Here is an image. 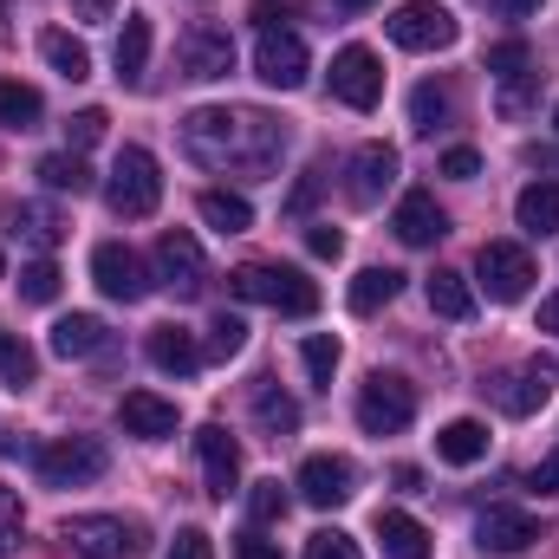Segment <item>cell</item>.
I'll return each mask as SVG.
<instances>
[{
  "label": "cell",
  "instance_id": "cb8c5ba5",
  "mask_svg": "<svg viewBox=\"0 0 559 559\" xmlns=\"http://www.w3.org/2000/svg\"><path fill=\"white\" fill-rule=\"evenodd\" d=\"M52 195H85L98 176H92V163L79 156V150H52V156H39V169H33Z\"/></svg>",
  "mask_w": 559,
  "mask_h": 559
},
{
  "label": "cell",
  "instance_id": "680465c9",
  "mask_svg": "<svg viewBox=\"0 0 559 559\" xmlns=\"http://www.w3.org/2000/svg\"><path fill=\"white\" fill-rule=\"evenodd\" d=\"M0 280H7V261H0Z\"/></svg>",
  "mask_w": 559,
  "mask_h": 559
},
{
  "label": "cell",
  "instance_id": "ab89813d",
  "mask_svg": "<svg viewBox=\"0 0 559 559\" xmlns=\"http://www.w3.org/2000/svg\"><path fill=\"white\" fill-rule=\"evenodd\" d=\"M241 345H248V319H241V312H222V319L209 325V352H215V358H241Z\"/></svg>",
  "mask_w": 559,
  "mask_h": 559
},
{
  "label": "cell",
  "instance_id": "b9f144b4",
  "mask_svg": "<svg viewBox=\"0 0 559 559\" xmlns=\"http://www.w3.org/2000/svg\"><path fill=\"white\" fill-rule=\"evenodd\" d=\"M306 559H365V547H358L345 527H319V534L306 540Z\"/></svg>",
  "mask_w": 559,
  "mask_h": 559
},
{
  "label": "cell",
  "instance_id": "f1b7e54d",
  "mask_svg": "<svg viewBox=\"0 0 559 559\" xmlns=\"http://www.w3.org/2000/svg\"><path fill=\"white\" fill-rule=\"evenodd\" d=\"M46 118V98L20 79H0V131H39Z\"/></svg>",
  "mask_w": 559,
  "mask_h": 559
},
{
  "label": "cell",
  "instance_id": "4dcf8cb0",
  "mask_svg": "<svg viewBox=\"0 0 559 559\" xmlns=\"http://www.w3.org/2000/svg\"><path fill=\"white\" fill-rule=\"evenodd\" d=\"M143 66H150V20L143 13H124V33H118V79L138 92Z\"/></svg>",
  "mask_w": 559,
  "mask_h": 559
},
{
  "label": "cell",
  "instance_id": "f35d334b",
  "mask_svg": "<svg viewBox=\"0 0 559 559\" xmlns=\"http://www.w3.org/2000/svg\"><path fill=\"white\" fill-rule=\"evenodd\" d=\"M20 299H26V306H52V299H59V267H52V261H26V267H20Z\"/></svg>",
  "mask_w": 559,
  "mask_h": 559
},
{
  "label": "cell",
  "instance_id": "ffe728a7",
  "mask_svg": "<svg viewBox=\"0 0 559 559\" xmlns=\"http://www.w3.org/2000/svg\"><path fill=\"white\" fill-rule=\"evenodd\" d=\"M143 358H150L163 378H195V371H202V345H195V332H182V325H156V332L143 338Z\"/></svg>",
  "mask_w": 559,
  "mask_h": 559
},
{
  "label": "cell",
  "instance_id": "52a82bcc",
  "mask_svg": "<svg viewBox=\"0 0 559 559\" xmlns=\"http://www.w3.org/2000/svg\"><path fill=\"white\" fill-rule=\"evenodd\" d=\"M411 417H417V391L397 371H371L358 384V423L371 436H397V429H411Z\"/></svg>",
  "mask_w": 559,
  "mask_h": 559
},
{
  "label": "cell",
  "instance_id": "f546056e",
  "mask_svg": "<svg viewBox=\"0 0 559 559\" xmlns=\"http://www.w3.org/2000/svg\"><path fill=\"white\" fill-rule=\"evenodd\" d=\"M397 293H404V274H397V267H365V274L352 280V293H345V299H352V312H365V319H371V312H384Z\"/></svg>",
  "mask_w": 559,
  "mask_h": 559
},
{
  "label": "cell",
  "instance_id": "ac0fdd59",
  "mask_svg": "<svg viewBox=\"0 0 559 559\" xmlns=\"http://www.w3.org/2000/svg\"><path fill=\"white\" fill-rule=\"evenodd\" d=\"M118 423H124V436H138V442H169L182 417H176V404H169V397H156V391H124Z\"/></svg>",
  "mask_w": 559,
  "mask_h": 559
},
{
  "label": "cell",
  "instance_id": "603a6c76",
  "mask_svg": "<svg viewBox=\"0 0 559 559\" xmlns=\"http://www.w3.org/2000/svg\"><path fill=\"white\" fill-rule=\"evenodd\" d=\"M436 455H442L449 468H475V462L488 455V423H475V417L442 423V429H436Z\"/></svg>",
  "mask_w": 559,
  "mask_h": 559
},
{
  "label": "cell",
  "instance_id": "5b68a950",
  "mask_svg": "<svg viewBox=\"0 0 559 559\" xmlns=\"http://www.w3.org/2000/svg\"><path fill=\"white\" fill-rule=\"evenodd\" d=\"M384 33H391V46H404V52H442V46H455L462 20H455L442 0H404V7L384 20Z\"/></svg>",
  "mask_w": 559,
  "mask_h": 559
},
{
  "label": "cell",
  "instance_id": "8d00e7d4",
  "mask_svg": "<svg viewBox=\"0 0 559 559\" xmlns=\"http://www.w3.org/2000/svg\"><path fill=\"white\" fill-rule=\"evenodd\" d=\"M299 358H306V378H312V384H332V371H338V358H345V352H338V338H332V332H312V338L299 345Z\"/></svg>",
  "mask_w": 559,
  "mask_h": 559
},
{
  "label": "cell",
  "instance_id": "681fc988",
  "mask_svg": "<svg viewBox=\"0 0 559 559\" xmlns=\"http://www.w3.org/2000/svg\"><path fill=\"white\" fill-rule=\"evenodd\" d=\"M293 20V7H280V0H254V26L261 33H274V26H286Z\"/></svg>",
  "mask_w": 559,
  "mask_h": 559
},
{
  "label": "cell",
  "instance_id": "7a4b0ae2",
  "mask_svg": "<svg viewBox=\"0 0 559 559\" xmlns=\"http://www.w3.org/2000/svg\"><path fill=\"white\" fill-rule=\"evenodd\" d=\"M235 299H254V306H274L286 319H312L319 312V286L299 274V267H274V261H248L228 274Z\"/></svg>",
  "mask_w": 559,
  "mask_h": 559
},
{
  "label": "cell",
  "instance_id": "484cf974",
  "mask_svg": "<svg viewBox=\"0 0 559 559\" xmlns=\"http://www.w3.org/2000/svg\"><path fill=\"white\" fill-rule=\"evenodd\" d=\"M378 540H384V559H429V527L397 514V508L378 514Z\"/></svg>",
  "mask_w": 559,
  "mask_h": 559
},
{
  "label": "cell",
  "instance_id": "d4e9b609",
  "mask_svg": "<svg viewBox=\"0 0 559 559\" xmlns=\"http://www.w3.org/2000/svg\"><path fill=\"white\" fill-rule=\"evenodd\" d=\"M202 222L215 228V235H248L254 228V202L248 195H235V189H202Z\"/></svg>",
  "mask_w": 559,
  "mask_h": 559
},
{
  "label": "cell",
  "instance_id": "6da1fadb",
  "mask_svg": "<svg viewBox=\"0 0 559 559\" xmlns=\"http://www.w3.org/2000/svg\"><path fill=\"white\" fill-rule=\"evenodd\" d=\"M182 150L202 169H228V176H274L286 156V124L274 111L254 105H202L182 118Z\"/></svg>",
  "mask_w": 559,
  "mask_h": 559
},
{
  "label": "cell",
  "instance_id": "e575fe53",
  "mask_svg": "<svg viewBox=\"0 0 559 559\" xmlns=\"http://www.w3.org/2000/svg\"><path fill=\"white\" fill-rule=\"evenodd\" d=\"M449 118H455V98H449L442 85H417V92H411V131L436 138V131H442Z\"/></svg>",
  "mask_w": 559,
  "mask_h": 559
},
{
  "label": "cell",
  "instance_id": "60d3db41",
  "mask_svg": "<svg viewBox=\"0 0 559 559\" xmlns=\"http://www.w3.org/2000/svg\"><path fill=\"white\" fill-rule=\"evenodd\" d=\"M286 508H293V495H286L280 481H254V495H248V514H254V527L286 521Z\"/></svg>",
  "mask_w": 559,
  "mask_h": 559
},
{
  "label": "cell",
  "instance_id": "8992f818",
  "mask_svg": "<svg viewBox=\"0 0 559 559\" xmlns=\"http://www.w3.org/2000/svg\"><path fill=\"white\" fill-rule=\"evenodd\" d=\"M33 468H39L46 488H85V481L105 475V442H92V436H59V442L33 449Z\"/></svg>",
  "mask_w": 559,
  "mask_h": 559
},
{
  "label": "cell",
  "instance_id": "816d5d0a",
  "mask_svg": "<svg viewBox=\"0 0 559 559\" xmlns=\"http://www.w3.org/2000/svg\"><path fill=\"white\" fill-rule=\"evenodd\" d=\"M312 195H319V169H312V176H306V182L286 195V209H293V215H306V209H312Z\"/></svg>",
  "mask_w": 559,
  "mask_h": 559
},
{
  "label": "cell",
  "instance_id": "4316f807",
  "mask_svg": "<svg viewBox=\"0 0 559 559\" xmlns=\"http://www.w3.org/2000/svg\"><path fill=\"white\" fill-rule=\"evenodd\" d=\"M514 222H521L527 235H554L559 228V182H527V189L514 195Z\"/></svg>",
  "mask_w": 559,
  "mask_h": 559
},
{
  "label": "cell",
  "instance_id": "44dd1931",
  "mask_svg": "<svg viewBox=\"0 0 559 559\" xmlns=\"http://www.w3.org/2000/svg\"><path fill=\"white\" fill-rule=\"evenodd\" d=\"M488 397H495L501 417H534V411L554 397V384H547V371H501V378L488 384Z\"/></svg>",
  "mask_w": 559,
  "mask_h": 559
},
{
  "label": "cell",
  "instance_id": "d6986e66",
  "mask_svg": "<svg viewBox=\"0 0 559 559\" xmlns=\"http://www.w3.org/2000/svg\"><path fill=\"white\" fill-rule=\"evenodd\" d=\"M391 228H397V241H404V248H436V241L449 235V215L436 209V195H429V189H411V195L397 202Z\"/></svg>",
  "mask_w": 559,
  "mask_h": 559
},
{
  "label": "cell",
  "instance_id": "bcb514c9",
  "mask_svg": "<svg viewBox=\"0 0 559 559\" xmlns=\"http://www.w3.org/2000/svg\"><path fill=\"white\" fill-rule=\"evenodd\" d=\"M169 559H215V540H209L202 527H182L176 547H169Z\"/></svg>",
  "mask_w": 559,
  "mask_h": 559
},
{
  "label": "cell",
  "instance_id": "4fadbf2b",
  "mask_svg": "<svg viewBox=\"0 0 559 559\" xmlns=\"http://www.w3.org/2000/svg\"><path fill=\"white\" fill-rule=\"evenodd\" d=\"M332 98L352 105V111H378V98H384V66H378L371 46H345V52L332 59Z\"/></svg>",
  "mask_w": 559,
  "mask_h": 559
},
{
  "label": "cell",
  "instance_id": "d6a6232c",
  "mask_svg": "<svg viewBox=\"0 0 559 559\" xmlns=\"http://www.w3.org/2000/svg\"><path fill=\"white\" fill-rule=\"evenodd\" d=\"M7 222H13V235H26L33 248H59V235H66V222H59L46 202H13Z\"/></svg>",
  "mask_w": 559,
  "mask_h": 559
},
{
  "label": "cell",
  "instance_id": "c3c4849f",
  "mask_svg": "<svg viewBox=\"0 0 559 559\" xmlns=\"http://www.w3.org/2000/svg\"><path fill=\"white\" fill-rule=\"evenodd\" d=\"M527 481H534L540 495H559V449H554V455H540V462H534V475H527Z\"/></svg>",
  "mask_w": 559,
  "mask_h": 559
},
{
  "label": "cell",
  "instance_id": "d590c367",
  "mask_svg": "<svg viewBox=\"0 0 559 559\" xmlns=\"http://www.w3.org/2000/svg\"><path fill=\"white\" fill-rule=\"evenodd\" d=\"M0 378H7L13 391H26V384L39 378V352H33L26 338H13V332H0Z\"/></svg>",
  "mask_w": 559,
  "mask_h": 559
},
{
  "label": "cell",
  "instance_id": "e0dca14e",
  "mask_svg": "<svg viewBox=\"0 0 559 559\" xmlns=\"http://www.w3.org/2000/svg\"><path fill=\"white\" fill-rule=\"evenodd\" d=\"M540 540V521L527 508H481L475 514V547L481 554H527Z\"/></svg>",
  "mask_w": 559,
  "mask_h": 559
},
{
  "label": "cell",
  "instance_id": "ee69618b",
  "mask_svg": "<svg viewBox=\"0 0 559 559\" xmlns=\"http://www.w3.org/2000/svg\"><path fill=\"white\" fill-rule=\"evenodd\" d=\"M20 527H26V508H20V495H13V488H0V554L20 540Z\"/></svg>",
  "mask_w": 559,
  "mask_h": 559
},
{
  "label": "cell",
  "instance_id": "db71d44e",
  "mask_svg": "<svg viewBox=\"0 0 559 559\" xmlns=\"http://www.w3.org/2000/svg\"><path fill=\"white\" fill-rule=\"evenodd\" d=\"M540 332H554V338H559V293L540 299Z\"/></svg>",
  "mask_w": 559,
  "mask_h": 559
},
{
  "label": "cell",
  "instance_id": "6f0895ef",
  "mask_svg": "<svg viewBox=\"0 0 559 559\" xmlns=\"http://www.w3.org/2000/svg\"><path fill=\"white\" fill-rule=\"evenodd\" d=\"M554 131H559V105H554Z\"/></svg>",
  "mask_w": 559,
  "mask_h": 559
},
{
  "label": "cell",
  "instance_id": "30bf717a",
  "mask_svg": "<svg viewBox=\"0 0 559 559\" xmlns=\"http://www.w3.org/2000/svg\"><path fill=\"white\" fill-rule=\"evenodd\" d=\"M475 274L488 286V299H527V286H534V254L521 248V241H481V254H475Z\"/></svg>",
  "mask_w": 559,
  "mask_h": 559
},
{
  "label": "cell",
  "instance_id": "277c9868",
  "mask_svg": "<svg viewBox=\"0 0 559 559\" xmlns=\"http://www.w3.org/2000/svg\"><path fill=\"white\" fill-rule=\"evenodd\" d=\"M59 540L79 559H138L143 554V527L124 514H72L59 527Z\"/></svg>",
  "mask_w": 559,
  "mask_h": 559
},
{
  "label": "cell",
  "instance_id": "7bdbcfd3",
  "mask_svg": "<svg viewBox=\"0 0 559 559\" xmlns=\"http://www.w3.org/2000/svg\"><path fill=\"white\" fill-rule=\"evenodd\" d=\"M105 131H111V118H105V111L92 105V111H79V118L66 124V143H72V150H92V143L105 138Z\"/></svg>",
  "mask_w": 559,
  "mask_h": 559
},
{
  "label": "cell",
  "instance_id": "9c48e42d",
  "mask_svg": "<svg viewBox=\"0 0 559 559\" xmlns=\"http://www.w3.org/2000/svg\"><path fill=\"white\" fill-rule=\"evenodd\" d=\"M156 280H163L176 299H202V293H209V254H202V241H195L189 228H169V235L156 241Z\"/></svg>",
  "mask_w": 559,
  "mask_h": 559
},
{
  "label": "cell",
  "instance_id": "9a60e30c",
  "mask_svg": "<svg viewBox=\"0 0 559 559\" xmlns=\"http://www.w3.org/2000/svg\"><path fill=\"white\" fill-rule=\"evenodd\" d=\"M391 182H397V150H391V143L352 150V163H345V195H352L358 209H378Z\"/></svg>",
  "mask_w": 559,
  "mask_h": 559
},
{
  "label": "cell",
  "instance_id": "7c38bea8",
  "mask_svg": "<svg viewBox=\"0 0 559 559\" xmlns=\"http://www.w3.org/2000/svg\"><path fill=\"white\" fill-rule=\"evenodd\" d=\"M176 59H182V72H189L195 85H215V79H228V72H235V39H228V26L195 20V26L176 39Z\"/></svg>",
  "mask_w": 559,
  "mask_h": 559
},
{
  "label": "cell",
  "instance_id": "f6af8a7d",
  "mask_svg": "<svg viewBox=\"0 0 559 559\" xmlns=\"http://www.w3.org/2000/svg\"><path fill=\"white\" fill-rule=\"evenodd\" d=\"M442 176H455V182H475V176H481V156H475L468 143H455V150L442 156Z\"/></svg>",
  "mask_w": 559,
  "mask_h": 559
},
{
  "label": "cell",
  "instance_id": "83f0119b",
  "mask_svg": "<svg viewBox=\"0 0 559 559\" xmlns=\"http://www.w3.org/2000/svg\"><path fill=\"white\" fill-rule=\"evenodd\" d=\"M423 293H429V312L436 319H468L475 312V286L462 274H449V267H436V274L423 280Z\"/></svg>",
  "mask_w": 559,
  "mask_h": 559
},
{
  "label": "cell",
  "instance_id": "836d02e7",
  "mask_svg": "<svg viewBox=\"0 0 559 559\" xmlns=\"http://www.w3.org/2000/svg\"><path fill=\"white\" fill-rule=\"evenodd\" d=\"M254 417H261L267 436H293V429H299V404L280 391L274 378H261V384H254Z\"/></svg>",
  "mask_w": 559,
  "mask_h": 559
},
{
  "label": "cell",
  "instance_id": "5bb4252c",
  "mask_svg": "<svg viewBox=\"0 0 559 559\" xmlns=\"http://www.w3.org/2000/svg\"><path fill=\"white\" fill-rule=\"evenodd\" d=\"M293 488H299L306 508H345V501L358 495V468H352L345 455H306Z\"/></svg>",
  "mask_w": 559,
  "mask_h": 559
},
{
  "label": "cell",
  "instance_id": "3957f363",
  "mask_svg": "<svg viewBox=\"0 0 559 559\" xmlns=\"http://www.w3.org/2000/svg\"><path fill=\"white\" fill-rule=\"evenodd\" d=\"M105 202H111V215H124V222L156 215V202H163V176H156V156H150L143 143H124V150H118L111 182H105Z\"/></svg>",
  "mask_w": 559,
  "mask_h": 559
},
{
  "label": "cell",
  "instance_id": "11a10c76",
  "mask_svg": "<svg viewBox=\"0 0 559 559\" xmlns=\"http://www.w3.org/2000/svg\"><path fill=\"white\" fill-rule=\"evenodd\" d=\"M495 7H501V13H534L540 0H495Z\"/></svg>",
  "mask_w": 559,
  "mask_h": 559
},
{
  "label": "cell",
  "instance_id": "7402d4cb",
  "mask_svg": "<svg viewBox=\"0 0 559 559\" xmlns=\"http://www.w3.org/2000/svg\"><path fill=\"white\" fill-rule=\"evenodd\" d=\"M105 345H111V332H105L98 312H66V319L52 325V352H59V358H98Z\"/></svg>",
  "mask_w": 559,
  "mask_h": 559
},
{
  "label": "cell",
  "instance_id": "74e56055",
  "mask_svg": "<svg viewBox=\"0 0 559 559\" xmlns=\"http://www.w3.org/2000/svg\"><path fill=\"white\" fill-rule=\"evenodd\" d=\"M488 72L508 85V79H527L534 72V52H527V39H501V46H488Z\"/></svg>",
  "mask_w": 559,
  "mask_h": 559
},
{
  "label": "cell",
  "instance_id": "9f6ffc18",
  "mask_svg": "<svg viewBox=\"0 0 559 559\" xmlns=\"http://www.w3.org/2000/svg\"><path fill=\"white\" fill-rule=\"evenodd\" d=\"M338 7H345V13H365V7H371V0H338Z\"/></svg>",
  "mask_w": 559,
  "mask_h": 559
},
{
  "label": "cell",
  "instance_id": "7dc6e473",
  "mask_svg": "<svg viewBox=\"0 0 559 559\" xmlns=\"http://www.w3.org/2000/svg\"><path fill=\"white\" fill-rule=\"evenodd\" d=\"M306 248H312V254H319V261H338V254H345V235H338V228H325V222H319V228H306Z\"/></svg>",
  "mask_w": 559,
  "mask_h": 559
},
{
  "label": "cell",
  "instance_id": "1f68e13d",
  "mask_svg": "<svg viewBox=\"0 0 559 559\" xmlns=\"http://www.w3.org/2000/svg\"><path fill=\"white\" fill-rule=\"evenodd\" d=\"M39 52H46V66H52L59 79H72V85L92 79V52H85V39H72V33L52 26V33H39Z\"/></svg>",
  "mask_w": 559,
  "mask_h": 559
},
{
  "label": "cell",
  "instance_id": "2e32d148",
  "mask_svg": "<svg viewBox=\"0 0 559 559\" xmlns=\"http://www.w3.org/2000/svg\"><path fill=\"white\" fill-rule=\"evenodd\" d=\"M195 455H202V481H209V495L228 501V495L241 488V442H235L222 423H202V429H195Z\"/></svg>",
  "mask_w": 559,
  "mask_h": 559
},
{
  "label": "cell",
  "instance_id": "f907efd6",
  "mask_svg": "<svg viewBox=\"0 0 559 559\" xmlns=\"http://www.w3.org/2000/svg\"><path fill=\"white\" fill-rule=\"evenodd\" d=\"M235 559H280V547L261 540V534H241V540H235Z\"/></svg>",
  "mask_w": 559,
  "mask_h": 559
},
{
  "label": "cell",
  "instance_id": "ba28073f",
  "mask_svg": "<svg viewBox=\"0 0 559 559\" xmlns=\"http://www.w3.org/2000/svg\"><path fill=\"white\" fill-rule=\"evenodd\" d=\"M92 280H98V293L118 299V306H138V299L156 293V274L143 267L138 248H124V241H98V248H92Z\"/></svg>",
  "mask_w": 559,
  "mask_h": 559
},
{
  "label": "cell",
  "instance_id": "8fae6325",
  "mask_svg": "<svg viewBox=\"0 0 559 559\" xmlns=\"http://www.w3.org/2000/svg\"><path fill=\"white\" fill-rule=\"evenodd\" d=\"M306 72H312V59H306V39H299L293 26L261 33V46H254V79H261V85H274V92H299Z\"/></svg>",
  "mask_w": 559,
  "mask_h": 559
},
{
  "label": "cell",
  "instance_id": "f5cc1de1",
  "mask_svg": "<svg viewBox=\"0 0 559 559\" xmlns=\"http://www.w3.org/2000/svg\"><path fill=\"white\" fill-rule=\"evenodd\" d=\"M72 13H79V20H111L118 0H72Z\"/></svg>",
  "mask_w": 559,
  "mask_h": 559
}]
</instances>
